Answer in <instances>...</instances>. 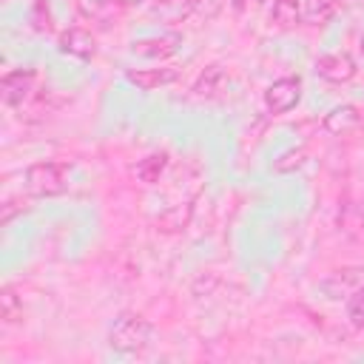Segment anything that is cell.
I'll return each mask as SVG.
<instances>
[{
    "label": "cell",
    "mask_w": 364,
    "mask_h": 364,
    "mask_svg": "<svg viewBox=\"0 0 364 364\" xmlns=\"http://www.w3.org/2000/svg\"><path fill=\"white\" fill-rule=\"evenodd\" d=\"M165 168H168V154L165 151H154V154H148V156H142L136 162L134 173H136L139 182L154 185V182H159V176L165 173Z\"/></svg>",
    "instance_id": "5bb4252c"
},
{
    "label": "cell",
    "mask_w": 364,
    "mask_h": 364,
    "mask_svg": "<svg viewBox=\"0 0 364 364\" xmlns=\"http://www.w3.org/2000/svg\"><path fill=\"white\" fill-rule=\"evenodd\" d=\"M361 284V270L358 267H341V270H333L321 284L318 290L324 293V299L330 301H338V299H350Z\"/></svg>",
    "instance_id": "8992f818"
},
{
    "label": "cell",
    "mask_w": 364,
    "mask_h": 364,
    "mask_svg": "<svg viewBox=\"0 0 364 364\" xmlns=\"http://www.w3.org/2000/svg\"><path fill=\"white\" fill-rule=\"evenodd\" d=\"M68 179H71V165L68 162H60V159L34 162V165L26 168V176H23L26 193L28 196H37V199H48V196L65 193Z\"/></svg>",
    "instance_id": "6da1fadb"
},
{
    "label": "cell",
    "mask_w": 364,
    "mask_h": 364,
    "mask_svg": "<svg viewBox=\"0 0 364 364\" xmlns=\"http://www.w3.org/2000/svg\"><path fill=\"white\" fill-rule=\"evenodd\" d=\"M193 0H156L148 9V17L162 23V26H179L193 14Z\"/></svg>",
    "instance_id": "30bf717a"
},
{
    "label": "cell",
    "mask_w": 364,
    "mask_h": 364,
    "mask_svg": "<svg viewBox=\"0 0 364 364\" xmlns=\"http://www.w3.org/2000/svg\"><path fill=\"white\" fill-rule=\"evenodd\" d=\"M191 213H193V199L168 208V210L156 219V225H159V230H165V233H176V230H182V228H188Z\"/></svg>",
    "instance_id": "2e32d148"
},
{
    "label": "cell",
    "mask_w": 364,
    "mask_h": 364,
    "mask_svg": "<svg viewBox=\"0 0 364 364\" xmlns=\"http://www.w3.org/2000/svg\"><path fill=\"white\" fill-rule=\"evenodd\" d=\"M228 88V74H225V68L219 65V63H213V65H208L199 77H196V82H193V94L196 97H219L222 91Z\"/></svg>",
    "instance_id": "7c38bea8"
},
{
    "label": "cell",
    "mask_w": 364,
    "mask_h": 364,
    "mask_svg": "<svg viewBox=\"0 0 364 364\" xmlns=\"http://www.w3.org/2000/svg\"><path fill=\"white\" fill-rule=\"evenodd\" d=\"M301 20V0H273L270 6V23L276 28H293Z\"/></svg>",
    "instance_id": "9a60e30c"
},
{
    "label": "cell",
    "mask_w": 364,
    "mask_h": 364,
    "mask_svg": "<svg viewBox=\"0 0 364 364\" xmlns=\"http://www.w3.org/2000/svg\"><path fill=\"white\" fill-rule=\"evenodd\" d=\"M119 3H122V6H142L145 0H119Z\"/></svg>",
    "instance_id": "44dd1931"
},
{
    "label": "cell",
    "mask_w": 364,
    "mask_h": 364,
    "mask_svg": "<svg viewBox=\"0 0 364 364\" xmlns=\"http://www.w3.org/2000/svg\"><path fill=\"white\" fill-rule=\"evenodd\" d=\"M154 324L142 313H119L108 330V344L117 353H139L151 344Z\"/></svg>",
    "instance_id": "7a4b0ae2"
},
{
    "label": "cell",
    "mask_w": 364,
    "mask_h": 364,
    "mask_svg": "<svg viewBox=\"0 0 364 364\" xmlns=\"http://www.w3.org/2000/svg\"><path fill=\"white\" fill-rule=\"evenodd\" d=\"M77 11L91 23H108L119 14V0H74Z\"/></svg>",
    "instance_id": "4fadbf2b"
},
{
    "label": "cell",
    "mask_w": 364,
    "mask_h": 364,
    "mask_svg": "<svg viewBox=\"0 0 364 364\" xmlns=\"http://www.w3.org/2000/svg\"><path fill=\"white\" fill-rule=\"evenodd\" d=\"M358 122H361V114H358V108H355V105H350V102L330 108V111L324 114V119H321L324 131H327V134H333V136L350 134L353 128H358Z\"/></svg>",
    "instance_id": "8fae6325"
},
{
    "label": "cell",
    "mask_w": 364,
    "mask_h": 364,
    "mask_svg": "<svg viewBox=\"0 0 364 364\" xmlns=\"http://www.w3.org/2000/svg\"><path fill=\"white\" fill-rule=\"evenodd\" d=\"M125 80L142 91H156V88H165L171 82L179 80V68L173 65H159V68H128L125 71Z\"/></svg>",
    "instance_id": "ba28073f"
},
{
    "label": "cell",
    "mask_w": 364,
    "mask_h": 364,
    "mask_svg": "<svg viewBox=\"0 0 364 364\" xmlns=\"http://www.w3.org/2000/svg\"><path fill=\"white\" fill-rule=\"evenodd\" d=\"M304 159H307V151H304V148H290V151L279 154V159L273 162V171H276V173H290V171L301 168Z\"/></svg>",
    "instance_id": "d6986e66"
},
{
    "label": "cell",
    "mask_w": 364,
    "mask_h": 364,
    "mask_svg": "<svg viewBox=\"0 0 364 364\" xmlns=\"http://www.w3.org/2000/svg\"><path fill=\"white\" fill-rule=\"evenodd\" d=\"M57 48L77 60H91L97 54V43L85 28H65L57 40Z\"/></svg>",
    "instance_id": "9c48e42d"
},
{
    "label": "cell",
    "mask_w": 364,
    "mask_h": 364,
    "mask_svg": "<svg viewBox=\"0 0 364 364\" xmlns=\"http://www.w3.org/2000/svg\"><path fill=\"white\" fill-rule=\"evenodd\" d=\"M338 9V0H301V20L310 26L327 23Z\"/></svg>",
    "instance_id": "e0dca14e"
},
{
    "label": "cell",
    "mask_w": 364,
    "mask_h": 364,
    "mask_svg": "<svg viewBox=\"0 0 364 364\" xmlns=\"http://www.w3.org/2000/svg\"><path fill=\"white\" fill-rule=\"evenodd\" d=\"M0 318H3V324H17L23 318V299L17 296V290L11 284H6L0 290Z\"/></svg>",
    "instance_id": "ac0fdd59"
},
{
    "label": "cell",
    "mask_w": 364,
    "mask_h": 364,
    "mask_svg": "<svg viewBox=\"0 0 364 364\" xmlns=\"http://www.w3.org/2000/svg\"><path fill=\"white\" fill-rule=\"evenodd\" d=\"M355 60L347 54V51H327L316 60V74L333 85H341V82H350L355 77Z\"/></svg>",
    "instance_id": "5b68a950"
},
{
    "label": "cell",
    "mask_w": 364,
    "mask_h": 364,
    "mask_svg": "<svg viewBox=\"0 0 364 364\" xmlns=\"http://www.w3.org/2000/svg\"><path fill=\"white\" fill-rule=\"evenodd\" d=\"M347 318L355 330H364V290L361 287L347 299Z\"/></svg>",
    "instance_id": "ffe728a7"
},
{
    "label": "cell",
    "mask_w": 364,
    "mask_h": 364,
    "mask_svg": "<svg viewBox=\"0 0 364 364\" xmlns=\"http://www.w3.org/2000/svg\"><path fill=\"white\" fill-rule=\"evenodd\" d=\"M358 46H361V51H364V34H361V40H358Z\"/></svg>",
    "instance_id": "7402d4cb"
},
{
    "label": "cell",
    "mask_w": 364,
    "mask_h": 364,
    "mask_svg": "<svg viewBox=\"0 0 364 364\" xmlns=\"http://www.w3.org/2000/svg\"><path fill=\"white\" fill-rule=\"evenodd\" d=\"M182 40L176 34H156V37H142L131 43V54L134 57H145V60H165L173 57L179 51Z\"/></svg>",
    "instance_id": "52a82bcc"
},
{
    "label": "cell",
    "mask_w": 364,
    "mask_h": 364,
    "mask_svg": "<svg viewBox=\"0 0 364 364\" xmlns=\"http://www.w3.org/2000/svg\"><path fill=\"white\" fill-rule=\"evenodd\" d=\"M301 100V80L299 77H279L264 88V108L270 114H287Z\"/></svg>",
    "instance_id": "277c9868"
},
{
    "label": "cell",
    "mask_w": 364,
    "mask_h": 364,
    "mask_svg": "<svg viewBox=\"0 0 364 364\" xmlns=\"http://www.w3.org/2000/svg\"><path fill=\"white\" fill-rule=\"evenodd\" d=\"M256 3H264V0H256Z\"/></svg>",
    "instance_id": "603a6c76"
},
{
    "label": "cell",
    "mask_w": 364,
    "mask_h": 364,
    "mask_svg": "<svg viewBox=\"0 0 364 364\" xmlns=\"http://www.w3.org/2000/svg\"><path fill=\"white\" fill-rule=\"evenodd\" d=\"M0 94L3 102L11 108H23L26 102L34 100L37 94V71L34 68H14L9 74H3L0 80Z\"/></svg>",
    "instance_id": "3957f363"
}]
</instances>
